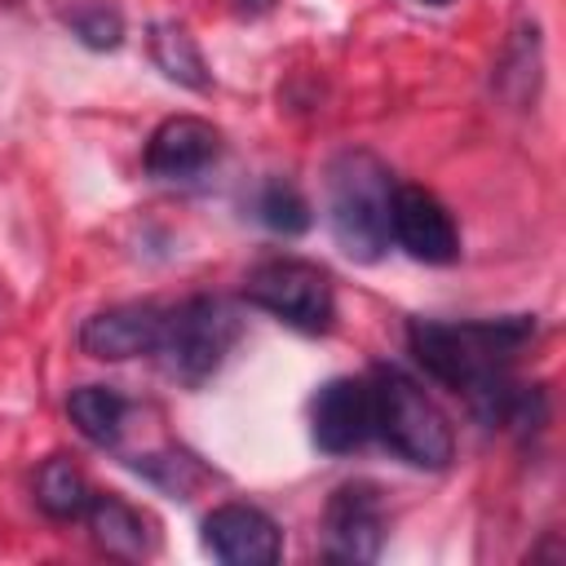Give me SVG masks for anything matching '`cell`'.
<instances>
[{"instance_id": "ba28073f", "label": "cell", "mask_w": 566, "mask_h": 566, "mask_svg": "<svg viewBox=\"0 0 566 566\" xmlns=\"http://www.w3.org/2000/svg\"><path fill=\"white\" fill-rule=\"evenodd\" d=\"M203 548L226 566H274L283 557V531L256 504H217L203 517Z\"/></svg>"}, {"instance_id": "5bb4252c", "label": "cell", "mask_w": 566, "mask_h": 566, "mask_svg": "<svg viewBox=\"0 0 566 566\" xmlns=\"http://www.w3.org/2000/svg\"><path fill=\"white\" fill-rule=\"evenodd\" d=\"M150 57L168 80H177L186 88H208V80H212L195 35L181 22H155L150 27Z\"/></svg>"}, {"instance_id": "4fadbf2b", "label": "cell", "mask_w": 566, "mask_h": 566, "mask_svg": "<svg viewBox=\"0 0 566 566\" xmlns=\"http://www.w3.org/2000/svg\"><path fill=\"white\" fill-rule=\"evenodd\" d=\"M66 411H71V424H75L88 442L111 447V442L124 433L128 402H124V394L111 389V385H80V389H71Z\"/></svg>"}, {"instance_id": "9c48e42d", "label": "cell", "mask_w": 566, "mask_h": 566, "mask_svg": "<svg viewBox=\"0 0 566 566\" xmlns=\"http://www.w3.org/2000/svg\"><path fill=\"white\" fill-rule=\"evenodd\" d=\"M310 433L323 451L345 455L358 451L376 433V411H371V380L358 376H336L327 380L314 402H310Z\"/></svg>"}, {"instance_id": "2e32d148", "label": "cell", "mask_w": 566, "mask_h": 566, "mask_svg": "<svg viewBox=\"0 0 566 566\" xmlns=\"http://www.w3.org/2000/svg\"><path fill=\"white\" fill-rule=\"evenodd\" d=\"M256 217L261 226H270L274 234H301L310 230V203L296 186L287 181H265L256 195Z\"/></svg>"}, {"instance_id": "9a60e30c", "label": "cell", "mask_w": 566, "mask_h": 566, "mask_svg": "<svg viewBox=\"0 0 566 566\" xmlns=\"http://www.w3.org/2000/svg\"><path fill=\"white\" fill-rule=\"evenodd\" d=\"M93 500V486L84 482V473L66 460V455H49L35 473V504L57 517V522H71V517H84Z\"/></svg>"}, {"instance_id": "30bf717a", "label": "cell", "mask_w": 566, "mask_h": 566, "mask_svg": "<svg viewBox=\"0 0 566 566\" xmlns=\"http://www.w3.org/2000/svg\"><path fill=\"white\" fill-rule=\"evenodd\" d=\"M159 332H164V310L150 301H128V305L88 314L80 327V349L102 363H128V358L155 354Z\"/></svg>"}, {"instance_id": "e0dca14e", "label": "cell", "mask_w": 566, "mask_h": 566, "mask_svg": "<svg viewBox=\"0 0 566 566\" xmlns=\"http://www.w3.org/2000/svg\"><path fill=\"white\" fill-rule=\"evenodd\" d=\"M71 27H75V35H80L88 49H115V44L124 40V22H119V13L106 9V4L80 9V13L71 18Z\"/></svg>"}, {"instance_id": "6da1fadb", "label": "cell", "mask_w": 566, "mask_h": 566, "mask_svg": "<svg viewBox=\"0 0 566 566\" xmlns=\"http://www.w3.org/2000/svg\"><path fill=\"white\" fill-rule=\"evenodd\" d=\"M531 336H535L531 314L486 318V323H438V318L407 323V345L416 363L447 389L464 394L482 424H504L509 402L517 394V385L509 380V363Z\"/></svg>"}, {"instance_id": "5b68a950", "label": "cell", "mask_w": 566, "mask_h": 566, "mask_svg": "<svg viewBox=\"0 0 566 566\" xmlns=\"http://www.w3.org/2000/svg\"><path fill=\"white\" fill-rule=\"evenodd\" d=\"M243 296L296 332H327L336 318V292H332L327 270H318L314 261H296V256L261 261L248 274Z\"/></svg>"}, {"instance_id": "3957f363", "label": "cell", "mask_w": 566, "mask_h": 566, "mask_svg": "<svg viewBox=\"0 0 566 566\" xmlns=\"http://www.w3.org/2000/svg\"><path fill=\"white\" fill-rule=\"evenodd\" d=\"M371 411H376V438L385 447L416 464V469H447L455 455V433L442 407L398 367H380L371 376Z\"/></svg>"}, {"instance_id": "ffe728a7", "label": "cell", "mask_w": 566, "mask_h": 566, "mask_svg": "<svg viewBox=\"0 0 566 566\" xmlns=\"http://www.w3.org/2000/svg\"><path fill=\"white\" fill-rule=\"evenodd\" d=\"M424 4H447V0H424Z\"/></svg>"}, {"instance_id": "7c38bea8", "label": "cell", "mask_w": 566, "mask_h": 566, "mask_svg": "<svg viewBox=\"0 0 566 566\" xmlns=\"http://www.w3.org/2000/svg\"><path fill=\"white\" fill-rule=\"evenodd\" d=\"M84 522H88L93 544H97L102 553H111V557L137 562V557L150 553L146 517H142L128 500H119V495H111V491H106V495L93 491V500H88V509H84Z\"/></svg>"}, {"instance_id": "ac0fdd59", "label": "cell", "mask_w": 566, "mask_h": 566, "mask_svg": "<svg viewBox=\"0 0 566 566\" xmlns=\"http://www.w3.org/2000/svg\"><path fill=\"white\" fill-rule=\"evenodd\" d=\"M137 469H146L164 491H172V495H186L195 482H199V469H195V460L190 455H150V460H142Z\"/></svg>"}, {"instance_id": "277c9868", "label": "cell", "mask_w": 566, "mask_h": 566, "mask_svg": "<svg viewBox=\"0 0 566 566\" xmlns=\"http://www.w3.org/2000/svg\"><path fill=\"white\" fill-rule=\"evenodd\" d=\"M239 336V318L226 301L217 296H190L177 310H164V332H159V363L172 380L181 385H203L221 358L230 354Z\"/></svg>"}, {"instance_id": "8fae6325", "label": "cell", "mask_w": 566, "mask_h": 566, "mask_svg": "<svg viewBox=\"0 0 566 566\" xmlns=\"http://www.w3.org/2000/svg\"><path fill=\"white\" fill-rule=\"evenodd\" d=\"M221 155V133L199 115H172L164 119L146 142V172L150 177H195Z\"/></svg>"}, {"instance_id": "d6986e66", "label": "cell", "mask_w": 566, "mask_h": 566, "mask_svg": "<svg viewBox=\"0 0 566 566\" xmlns=\"http://www.w3.org/2000/svg\"><path fill=\"white\" fill-rule=\"evenodd\" d=\"M270 4H274V0H234V9H239V13H248V18H256V13H265Z\"/></svg>"}, {"instance_id": "8992f818", "label": "cell", "mask_w": 566, "mask_h": 566, "mask_svg": "<svg viewBox=\"0 0 566 566\" xmlns=\"http://www.w3.org/2000/svg\"><path fill=\"white\" fill-rule=\"evenodd\" d=\"M389 239L424 265H451L460 256V230H455L447 203L438 195H429L424 186H394Z\"/></svg>"}, {"instance_id": "7a4b0ae2", "label": "cell", "mask_w": 566, "mask_h": 566, "mask_svg": "<svg viewBox=\"0 0 566 566\" xmlns=\"http://www.w3.org/2000/svg\"><path fill=\"white\" fill-rule=\"evenodd\" d=\"M394 172L371 150H345L327 168V221L332 239L354 261H376L389 248Z\"/></svg>"}, {"instance_id": "52a82bcc", "label": "cell", "mask_w": 566, "mask_h": 566, "mask_svg": "<svg viewBox=\"0 0 566 566\" xmlns=\"http://www.w3.org/2000/svg\"><path fill=\"white\" fill-rule=\"evenodd\" d=\"M323 539L332 562H376L385 544V504L371 482H345L327 495Z\"/></svg>"}]
</instances>
